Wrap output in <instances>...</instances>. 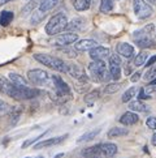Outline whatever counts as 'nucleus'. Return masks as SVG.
Masks as SVG:
<instances>
[{
	"instance_id": "1",
	"label": "nucleus",
	"mask_w": 156,
	"mask_h": 158,
	"mask_svg": "<svg viewBox=\"0 0 156 158\" xmlns=\"http://www.w3.org/2000/svg\"><path fill=\"white\" fill-rule=\"evenodd\" d=\"M155 30L154 24H148L147 26H144L143 29L137 30L134 34H133V38H134V42L138 47L141 48H151L155 47V42L151 38V34Z\"/></svg>"
},
{
	"instance_id": "2",
	"label": "nucleus",
	"mask_w": 156,
	"mask_h": 158,
	"mask_svg": "<svg viewBox=\"0 0 156 158\" xmlns=\"http://www.w3.org/2000/svg\"><path fill=\"white\" fill-rule=\"evenodd\" d=\"M34 59L37 61H39V63H42L43 65L53 69V71H57V72H66L68 71V64H66L63 59L56 58V56L47 55V54H35Z\"/></svg>"
},
{
	"instance_id": "3",
	"label": "nucleus",
	"mask_w": 156,
	"mask_h": 158,
	"mask_svg": "<svg viewBox=\"0 0 156 158\" xmlns=\"http://www.w3.org/2000/svg\"><path fill=\"white\" fill-rule=\"evenodd\" d=\"M88 71H90L91 76L94 77V80L98 82H107L112 78L109 69H107L103 60H92L88 64Z\"/></svg>"
},
{
	"instance_id": "4",
	"label": "nucleus",
	"mask_w": 156,
	"mask_h": 158,
	"mask_svg": "<svg viewBox=\"0 0 156 158\" xmlns=\"http://www.w3.org/2000/svg\"><path fill=\"white\" fill-rule=\"evenodd\" d=\"M68 26V19L64 13H56L53 15L46 25V33L48 35H57L61 31L66 30Z\"/></svg>"
},
{
	"instance_id": "5",
	"label": "nucleus",
	"mask_w": 156,
	"mask_h": 158,
	"mask_svg": "<svg viewBox=\"0 0 156 158\" xmlns=\"http://www.w3.org/2000/svg\"><path fill=\"white\" fill-rule=\"evenodd\" d=\"M51 81L53 84V88H55V92H56V98H64V99H68L72 97L70 94V86L66 84L63 78L57 75H52L51 76Z\"/></svg>"
},
{
	"instance_id": "6",
	"label": "nucleus",
	"mask_w": 156,
	"mask_h": 158,
	"mask_svg": "<svg viewBox=\"0 0 156 158\" xmlns=\"http://www.w3.org/2000/svg\"><path fill=\"white\" fill-rule=\"evenodd\" d=\"M134 13L139 20H146L152 15V8L146 0H133Z\"/></svg>"
},
{
	"instance_id": "7",
	"label": "nucleus",
	"mask_w": 156,
	"mask_h": 158,
	"mask_svg": "<svg viewBox=\"0 0 156 158\" xmlns=\"http://www.w3.org/2000/svg\"><path fill=\"white\" fill-rule=\"evenodd\" d=\"M27 80H29L33 85L43 86L49 81V75L43 69H30L27 72Z\"/></svg>"
},
{
	"instance_id": "8",
	"label": "nucleus",
	"mask_w": 156,
	"mask_h": 158,
	"mask_svg": "<svg viewBox=\"0 0 156 158\" xmlns=\"http://www.w3.org/2000/svg\"><path fill=\"white\" fill-rule=\"evenodd\" d=\"M39 94H41V92L35 88H29V86L16 88L12 98H14V99H33V98H37Z\"/></svg>"
},
{
	"instance_id": "9",
	"label": "nucleus",
	"mask_w": 156,
	"mask_h": 158,
	"mask_svg": "<svg viewBox=\"0 0 156 158\" xmlns=\"http://www.w3.org/2000/svg\"><path fill=\"white\" fill-rule=\"evenodd\" d=\"M109 72L115 81H117L121 77V59L119 55L109 56Z\"/></svg>"
},
{
	"instance_id": "10",
	"label": "nucleus",
	"mask_w": 156,
	"mask_h": 158,
	"mask_svg": "<svg viewBox=\"0 0 156 158\" xmlns=\"http://www.w3.org/2000/svg\"><path fill=\"white\" fill-rule=\"evenodd\" d=\"M66 73H69L73 78H76L77 81H81V82H87V80H88L85 69L77 64H68V71H66Z\"/></svg>"
},
{
	"instance_id": "11",
	"label": "nucleus",
	"mask_w": 156,
	"mask_h": 158,
	"mask_svg": "<svg viewBox=\"0 0 156 158\" xmlns=\"http://www.w3.org/2000/svg\"><path fill=\"white\" fill-rule=\"evenodd\" d=\"M78 41V35L74 31H66L63 34L57 35L56 38V44L57 46H69L72 43H76Z\"/></svg>"
},
{
	"instance_id": "12",
	"label": "nucleus",
	"mask_w": 156,
	"mask_h": 158,
	"mask_svg": "<svg viewBox=\"0 0 156 158\" xmlns=\"http://www.w3.org/2000/svg\"><path fill=\"white\" fill-rule=\"evenodd\" d=\"M111 56L109 48L103 47V46H96L95 48H92L90 51V58L92 60H104Z\"/></svg>"
},
{
	"instance_id": "13",
	"label": "nucleus",
	"mask_w": 156,
	"mask_h": 158,
	"mask_svg": "<svg viewBox=\"0 0 156 158\" xmlns=\"http://www.w3.org/2000/svg\"><path fill=\"white\" fill-rule=\"evenodd\" d=\"M96 46H99L98 42H95L94 39H81V41H77L74 44V48L77 51H91L92 48H95Z\"/></svg>"
},
{
	"instance_id": "14",
	"label": "nucleus",
	"mask_w": 156,
	"mask_h": 158,
	"mask_svg": "<svg viewBox=\"0 0 156 158\" xmlns=\"http://www.w3.org/2000/svg\"><path fill=\"white\" fill-rule=\"evenodd\" d=\"M68 137V135H63V136H57V137H52V139H47V140H43L41 143H38L34 145V149H42V148H48V146H53V145H57L60 143Z\"/></svg>"
},
{
	"instance_id": "15",
	"label": "nucleus",
	"mask_w": 156,
	"mask_h": 158,
	"mask_svg": "<svg viewBox=\"0 0 156 158\" xmlns=\"http://www.w3.org/2000/svg\"><path fill=\"white\" fill-rule=\"evenodd\" d=\"M116 50H117V54L124 56V58H126V59H130V58L134 56V47H133L131 44L126 43V42L119 43L117 44V47H116Z\"/></svg>"
},
{
	"instance_id": "16",
	"label": "nucleus",
	"mask_w": 156,
	"mask_h": 158,
	"mask_svg": "<svg viewBox=\"0 0 156 158\" xmlns=\"http://www.w3.org/2000/svg\"><path fill=\"white\" fill-rule=\"evenodd\" d=\"M14 90H16V86L9 81V78L0 76V92L5 93L7 95H9V97H12Z\"/></svg>"
},
{
	"instance_id": "17",
	"label": "nucleus",
	"mask_w": 156,
	"mask_h": 158,
	"mask_svg": "<svg viewBox=\"0 0 156 158\" xmlns=\"http://www.w3.org/2000/svg\"><path fill=\"white\" fill-rule=\"evenodd\" d=\"M138 120H139V116L134 111H127L125 114H122L120 118V123L124 124V126H133V124H137Z\"/></svg>"
},
{
	"instance_id": "18",
	"label": "nucleus",
	"mask_w": 156,
	"mask_h": 158,
	"mask_svg": "<svg viewBox=\"0 0 156 158\" xmlns=\"http://www.w3.org/2000/svg\"><path fill=\"white\" fill-rule=\"evenodd\" d=\"M86 26V20L82 17H77L74 20H72L70 22H68V26H66V30L68 31H78V30H83Z\"/></svg>"
},
{
	"instance_id": "19",
	"label": "nucleus",
	"mask_w": 156,
	"mask_h": 158,
	"mask_svg": "<svg viewBox=\"0 0 156 158\" xmlns=\"http://www.w3.org/2000/svg\"><path fill=\"white\" fill-rule=\"evenodd\" d=\"M82 156L85 158H102L103 157L102 150H100V145H94V146H90V148L83 149Z\"/></svg>"
},
{
	"instance_id": "20",
	"label": "nucleus",
	"mask_w": 156,
	"mask_h": 158,
	"mask_svg": "<svg viewBox=\"0 0 156 158\" xmlns=\"http://www.w3.org/2000/svg\"><path fill=\"white\" fill-rule=\"evenodd\" d=\"M100 150H102V154L103 157H113L117 153V145L113 143H104V144H100Z\"/></svg>"
},
{
	"instance_id": "21",
	"label": "nucleus",
	"mask_w": 156,
	"mask_h": 158,
	"mask_svg": "<svg viewBox=\"0 0 156 158\" xmlns=\"http://www.w3.org/2000/svg\"><path fill=\"white\" fill-rule=\"evenodd\" d=\"M9 81L13 84L16 88H26L29 86L27 85V80L25 77H22L18 73H14V72H10L9 73Z\"/></svg>"
},
{
	"instance_id": "22",
	"label": "nucleus",
	"mask_w": 156,
	"mask_h": 158,
	"mask_svg": "<svg viewBox=\"0 0 156 158\" xmlns=\"http://www.w3.org/2000/svg\"><path fill=\"white\" fill-rule=\"evenodd\" d=\"M14 19L12 10H2L0 12V26H8Z\"/></svg>"
},
{
	"instance_id": "23",
	"label": "nucleus",
	"mask_w": 156,
	"mask_h": 158,
	"mask_svg": "<svg viewBox=\"0 0 156 158\" xmlns=\"http://www.w3.org/2000/svg\"><path fill=\"white\" fill-rule=\"evenodd\" d=\"M129 109L134 112H144L148 110V107L144 105L141 99H138V101H131L129 103Z\"/></svg>"
},
{
	"instance_id": "24",
	"label": "nucleus",
	"mask_w": 156,
	"mask_h": 158,
	"mask_svg": "<svg viewBox=\"0 0 156 158\" xmlns=\"http://www.w3.org/2000/svg\"><path fill=\"white\" fill-rule=\"evenodd\" d=\"M99 133H100V128L92 129V131H88V132H86L85 135H82V136L78 139L77 141H78V143H86V141H91V140L95 139Z\"/></svg>"
},
{
	"instance_id": "25",
	"label": "nucleus",
	"mask_w": 156,
	"mask_h": 158,
	"mask_svg": "<svg viewBox=\"0 0 156 158\" xmlns=\"http://www.w3.org/2000/svg\"><path fill=\"white\" fill-rule=\"evenodd\" d=\"M73 5L76 10L78 12H83V10H87L91 5V0H73Z\"/></svg>"
},
{
	"instance_id": "26",
	"label": "nucleus",
	"mask_w": 156,
	"mask_h": 158,
	"mask_svg": "<svg viewBox=\"0 0 156 158\" xmlns=\"http://www.w3.org/2000/svg\"><path fill=\"white\" fill-rule=\"evenodd\" d=\"M59 0H41V4H39V10H42V12H48V10H51L55 5L57 4Z\"/></svg>"
},
{
	"instance_id": "27",
	"label": "nucleus",
	"mask_w": 156,
	"mask_h": 158,
	"mask_svg": "<svg viewBox=\"0 0 156 158\" xmlns=\"http://www.w3.org/2000/svg\"><path fill=\"white\" fill-rule=\"evenodd\" d=\"M129 133V131L125 128H119V127H115L112 129H109L108 132V137L109 139H113V137H121V136H126Z\"/></svg>"
},
{
	"instance_id": "28",
	"label": "nucleus",
	"mask_w": 156,
	"mask_h": 158,
	"mask_svg": "<svg viewBox=\"0 0 156 158\" xmlns=\"http://www.w3.org/2000/svg\"><path fill=\"white\" fill-rule=\"evenodd\" d=\"M99 98H100V92L99 90H92V92L87 93L83 99H85V102L87 105H92V103H95Z\"/></svg>"
},
{
	"instance_id": "29",
	"label": "nucleus",
	"mask_w": 156,
	"mask_h": 158,
	"mask_svg": "<svg viewBox=\"0 0 156 158\" xmlns=\"http://www.w3.org/2000/svg\"><path fill=\"white\" fill-rule=\"evenodd\" d=\"M113 9V0H102L100 2V12L109 13Z\"/></svg>"
},
{
	"instance_id": "30",
	"label": "nucleus",
	"mask_w": 156,
	"mask_h": 158,
	"mask_svg": "<svg viewBox=\"0 0 156 158\" xmlns=\"http://www.w3.org/2000/svg\"><path fill=\"white\" fill-rule=\"evenodd\" d=\"M9 115H10V124L14 126V124L18 122L20 116H21V109H20V107H12Z\"/></svg>"
},
{
	"instance_id": "31",
	"label": "nucleus",
	"mask_w": 156,
	"mask_h": 158,
	"mask_svg": "<svg viewBox=\"0 0 156 158\" xmlns=\"http://www.w3.org/2000/svg\"><path fill=\"white\" fill-rule=\"evenodd\" d=\"M147 58H148L147 52H144V51L139 52V54L135 56V58H134V65H135V67L143 65L144 63H147Z\"/></svg>"
},
{
	"instance_id": "32",
	"label": "nucleus",
	"mask_w": 156,
	"mask_h": 158,
	"mask_svg": "<svg viewBox=\"0 0 156 158\" xmlns=\"http://www.w3.org/2000/svg\"><path fill=\"white\" fill-rule=\"evenodd\" d=\"M137 94V88H130V89H127L126 92L122 94V102H130L131 98H134V95Z\"/></svg>"
},
{
	"instance_id": "33",
	"label": "nucleus",
	"mask_w": 156,
	"mask_h": 158,
	"mask_svg": "<svg viewBox=\"0 0 156 158\" xmlns=\"http://www.w3.org/2000/svg\"><path fill=\"white\" fill-rule=\"evenodd\" d=\"M120 88H121V84H119V82L108 84V85L104 88V93H105V94H113V93H116V92H119Z\"/></svg>"
},
{
	"instance_id": "34",
	"label": "nucleus",
	"mask_w": 156,
	"mask_h": 158,
	"mask_svg": "<svg viewBox=\"0 0 156 158\" xmlns=\"http://www.w3.org/2000/svg\"><path fill=\"white\" fill-rule=\"evenodd\" d=\"M10 110H12V107H10L7 102H4V101L0 99V116H4L10 112Z\"/></svg>"
},
{
	"instance_id": "35",
	"label": "nucleus",
	"mask_w": 156,
	"mask_h": 158,
	"mask_svg": "<svg viewBox=\"0 0 156 158\" xmlns=\"http://www.w3.org/2000/svg\"><path fill=\"white\" fill-rule=\"evenodd\" d=\"M143 78L147 81H152L154 78H156V67H150V69L144 73Z\"/></svg>"
},
{
	"instance_id": "36",
	"label": "nucleus",
	"mask_w": 156,
	"mask_h": 158,
	"mask_svg": "<svg viewBox=\"0 0 156 158\" xmlns=\"http://www.w3.org/2000/svg\"><path fill=\"white\" fill-rule=\"evenodd\" d=\"M42 19H44V12H42V10H38V12H35L34 15H33L31 24L33 25H37V24H39V22L42 21Z\"/></svg>"
},
{
	"instance_id": "37",
	"label": "nucleus",
	"mask_w": 156,
	"mask_h": 158,
	"mask_svg": "<svg viewBox=\"0 0 156 158\" xmlns=\"http://www.w3.org/2000/svg\"><path fill=\"white\" fill-rule=\"evenodd\" d=\"M48 131H46V132H43L42 135H39V136H37V137H34V139H29V140H26L25 141V143L24 144H22V149H26L27 148V146H30V145H33V144H35L37 143V141L39 140V139H42L43 137V135L44 133H47Z\"/></svg>"
},
{
	"instance_id": "38",
	"label": "nucleus",
	"mask_w": 156,
	"mask_h": 158,
	"mask_svg": "<svg viewBox=\"0 0 156 158\" xmlns=\"http://www.w3.org/2000/svg\"><path fill=\"white\" fill-rule=\"evenodd\" d=\"M35 4H37V3H35V0H33L31 3H29V4H27V5H26V7H25L24 9H22V15H24V16L29 15V13L31 12V10L35 8Z\"/></svg>"
},
{
	"instance_id": "39",
	"label": "nucleus",
	"mask_w": 156,
	"mask_h": 158,
	"mask_svg": "<svg viewBox=\"0 0 156 158\" xmlns=\"http://www.w3.org/2000/svg\"><path fill=\"white\" fill-rule=\"evenodd\" d=\"M146 124H147V127H148V128H151V129H156V116H151V118H148V119L146 120Z\"/></svg>"
},
{
	"instance_id": "40",
	"label": "nucleus",
	"mask_w": 156,
	"mask_h": 158,
	"mask_svg": "<svg viewBox=\"0 0 156 158\" xmlns=\"http://www.w3.org/2000/svg\"><path fill=\"white\" fill-rule=\"evenodd\" d=\"M138 98L141 99V101H143V99H150V98H151V95H148V94L146 93V90H144V88H142L141 90H139Z\"/></svg>"
},
{
	"instance_id": "41",
	"label": "nucleus",
	"mask_w": 156,
	"mask_h": 158,
	"mask_svg": "<svg viewBox=\"0 0 156 158\" xmlns=\"http://www.w3.org/2000/svg\"><path fill=\"white\" fill-rule=\"evenodd\" d=\"M155 63H156V55L151 56V58L148 59V61L146 63V67H148V68H150V67H152V65H154Z\"/></svg>"
},
{
	"instance_id": "42",
	"label": "nucleus",
	"mask_w": 156,
	"mask_h": 158,
	"mask_svg": "<svg viewBox=\"0 0 156 158\" xmlns=\"http://www.w3.org/2000/svg\"><path fill=\"white\" fill-rule=\"evenodd\" d=\"M139 78H141V72H135L134 75L131 76V82H137V81H139Z\"/></svg>"
},
{
	"instance_id": "43",
	"label": "nucleus",
	"mask_w": 156,
	"mask_h": 158,
	"mask_svg": "<svg viewBox=\"0 0 156 158\" xmlns=\"http://www.w3.org/2000/svg\"><path fill=\"white\" fill-rule=\"evenodd\" d=\"M151 144L154 145V146H156V132L152 135V140H151Z\"/></svg>"
},
{
	"instance_id": "44",
	"label": "nucleus",
	"mask_w": 156,
	"mask_h": 158,
	"mask_svg": "<svg viewBox=\"0 0 156 158\" xmlns=\"http://www.w3.org/2000/svg\"><path fill=\"white\" fill-rule=\"evenodd\" d=\"M9 2H12V0H0V5H4V4H7Z\"/></svg>"
},
{
	"instance_id": "45",
	"label": "nucleus",
	"mask_w": 156,
	"mask_h": 158,
	"mask_svg": "<svg viewBox=\"0 0 156 158\" xmlns=\"http://www.w3.org/2000/svg\"><path fill=\"white\" fill-rule=\"evenodd\" d=\"M147 2H148L150 4H152V5H156V0H147Z\"/></svg>"
},
{
	"instance_id": "46",
	"label": "nucleus",
	"mask_w": 156,
	"mask_h": 158,
	"mask_svg": "<svg viewBox=\"0 0 156 158\" xmlns=\"http://www.w3.org/2000/svg\"><path fill=\"white\" fill-rule=\"evenodd\" d=\"M63 156H64V153H60V154H56V156H55L53 158H61Z\"/></svg>"
},
{
	"instance_id": "47",
	"label": "nucleus",
	"mask_w": 156,
	"mask_h": 158,
	"mask_svg": "<svg viewBox=\"0 0 156 158\" xmlns=\"http://www.w3.org/2000/svg\"><path fill=\"white\" fill-rule=\"evenodd\" d=\"M150 85H156V78H154V80L150 82Z\"/></svg>"
},
{
	"instance_id": "48",
	"label": "nucleus",
	"mask_w": 156,
	"mask_h": 158,
	"mask_svg": "<svg viewBox=\"0 0 156 158\" xmlns=\"http://www.w3.org/2000/svg\"><path fill=\"white\" fill-rule=\"evenodd\" d=\"M35 158H44L43 156H38V157H35Z\"/></svg>"
},
{
	"instance_id": "49",
	"label": "nucleus",
	"mask_w": 156,
	"mask_h": 158,
	"mask_svg": "<svg viewBox=\"0 0 156 158\" xmlns=\"http://www.w3.org/2000/svg\"><path fill=\"white\" fill-rule=\"evenodd\" d=\"M25 158H30V157H25Z\"/></svg>"
}]
</instances>
